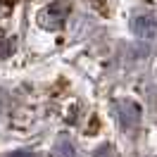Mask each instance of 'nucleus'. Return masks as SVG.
<instances>
[{
	"label": "nucleus",
	"instance_id": "nucleus-1",
	"mask_svg": "<svg viewBox=\"0 0 157 157\" xmlns=\"http://www.w3.org/2000/svg\"><path fill=\"white\" fill-rule=\"evenodd\" d=\"M133 31L140 38H152L157 33V21L152 17H138V19H133Z\"/></svg>",
	"mask_w": 157,
	"mask_h": 157
},
{
	"label": "nucleus",
	"instance_id": "nucleus-2",
	"mask_svg": "<svg viewBox=\"0 0 157 157\" xmlns=\"http://www.w3.org/2000/svg\"><path fill=\"white\" fill-rule=\"evenodd\" d=\"M119 117L124 121V126H131V124H136L138 119H140V107H136L133 102H121L119 105Z\"/></svg>",
	"mask_w": 157,
	"mask_h": 157
}]
</instances>
